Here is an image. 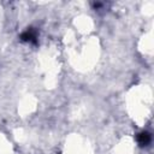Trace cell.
<instances>
[{
    "mask_svg": "<svg viewBox=\"0 0 154 154\" xmlns=\"http://www.w3.org/2000/svg\"><path fill=\"white\" fill-rule=\"evenodd\" d=\"M20 38L26 42H36V31L32 29H28L20 35Z\"/></svg>",
    "mask_w": 154,
    "mask_h": 154,
    "instance_id": "6da1fadb",
    "label": "cell"
},
{
    "mask_svg": "<svg viewBox=\"0 0 154 154\" xmlns=\"http://www.w3.org/2000/svg\"><path fill=\"white\" fill-rule=\"evenodd\" d=\"M150 140H152L150 135L148 132H146V131H143V132L137 135V142L140 143V146H147L150 142Z\"/></svg>",
    "mask_w": 154,
    "mask_h": 154,
    "instance_id": "7a4b0ae2",
    "label": "cell"
}]
</instances>
